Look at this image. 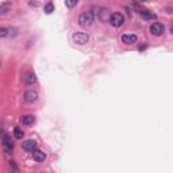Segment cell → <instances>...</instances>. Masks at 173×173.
<instances>
[{"instance_id": "1", "label": "cell", "mask_w": 173, "mask_h": 173, "mask_svg": "<svg viewBox=\"0 0 173 173\" xmlns=\"http://www.w3.org/2000/svg\"><path fill=\"white\" fill-rule=\"evenodd\" d=\"M93 14H95V16L99 19V21H101V22H105V21H108V18H111L110 11L107 8H104V7H97V8H93Z\"/></svg>"}, {"instance_id": "2", "label": "cell", "mask_w": 173, "mask_h": 173, "mask_svg": "<svg viewBox=\"0 0 173 173\" xmlns=\"http://www.w3.org/2000/svg\"><path fill=\"white\" fill-rule=\"evenodd\" d=\"M92 22H93V16H92V14H81L80 16H78V25H80L81 27H89L92 25Z\"/></svg>"}, {"instance_id": "3", "label": "cell", "mask_w": 173, "mask_h": 173, "mask_svg": "<svg viewBox=\"0 0 173 173\" xmlns=\"http://www.w3.org/2000/svg\"><path fill=\"white\" fill-rule=\"evenodd\" d=\"M124 22V16L122 15L120 12H114L111 14V18H110V23L114 26V27H120Z\"/></svg>"}, {"instance_id": "4", "label": "cell", "mask_w": 173, "mask_h": 173, "mask_svg": "<svg viewBox=\"0 0 173 173\" xmlns=\"http://www.w3.org/2000/svg\"><path fill=\"white\" fill-rule=\"evenodd\" d=\"M88 34L85 33H74L73 34V41L74 43H77V45H85L86 42H88Z\"/></svg>"}, {"instance_id": "5", "label": "cell", "mask_w": 173, "mask_h": 173, "mask_svg": "<svg viewBox=\"0 0 173 173\" xmlns=\"http://www.w3.org/2000/svg\"><path fill=\"white\" fill-rule=\"evenodd\" d=\"M164 30H165V27L161 25V23H158V22L153 23V25L150 26V33L153 35H156V37H160V35H162Z\"/></svg>"}, {"instance_id": "6", "label": "cell", "mask_w": 173, "mask_h": 173, "mask_svg": "<svg viewBox=\"0 0 173 173\" xmlns=\"http://www.w3.org/2000/svg\"><path fill=\"white\" fill-rule=\"evenodd\" d=\"M14 149V143L12 141H11V138L8 135H3V150H4L6 153H11Z\"/></svg>"}, {"instance_id": "7", "label": "cell", "mask_w": 173, "mask_h": 173, "mask_svg": "<svg viewBox=\"0 0 173 173\" xmlns=\"http://www.w3.org/2000/svg\"><path fill=\"white\" fill-rule=\"evenodd\" d=\"M23 97H25L26 103H34V101H37V99H38V93L35 91H33V89H29V91L25 92Z\"/></svg>"}, {"instance_id": "8", "label": "cell", "mask_w": 173, "mask_h": 173, "mask_svg": "<svg viewBox=\"0 0 173 173\" xmlns=\"http://www.w3.org/2000/svg\"><path fill=\"white\" fill-rule=\"evenodd\" d=\"M22 147H23V150H26V152H31V153H33V152L35 150V149H37V142H35L34 139H26V141H23Z\"/></svg>"}, {"instance_id": "9", "label": "cell", "mask_w": 173, "mask_h": 173, "mask_svg": "<svg viewBox=\"0 0 173 173\" xmlns=\"http://www.w3.org/2000/svg\"><path fill=\"white\" fill-rule=\"evenodd\" d=\"M122 42L126 43V45L135 43L137 42V35L135 34H123L122 35Z\"/></svg>"}, {"instance_id": "10", "label": "cell", "mask_w": 173, "mask_h": 173, "mask_svg": "<svg viewBox=\"0 0 173 173\" xmlns=\"http://www.w3.org/2000/svg\"><path fill=\"white\" fill-rule=\"evenodd\" d=\"M33 158L37 161V162H43V161L46 160V154L42 150H38V149H35V150L33 152Z\"/></svg>"}, {"instance_id": "11", "label": "cell", "mask_w": 173, "mask_h": 173, "mask_svg": "<svg viewBox=\"0 0 173 173\" xmlns=\"http://www.w3.org/2000/svg\"><path fill=\"white\" fill-rule=\"evenodd\" d=\"M21 123L25 124V126H30L34 123V116L33 115H25L21 118Z\"/></svg>"}, {"instance_id": "12", "label": "cell", "mask_w": 173, "mask_h": 173, "mask_svg": "<svg viewBox=\"0 0 173 173\" xmlns=\"http://www.w3.org/2000/svg\"><path fill=\"white\" fill-rule=\"evenodd\" d=\"M37 81V78H35V74H33V73H29L26 76V84L27 85H31V84H34V82Z\"/></svg>"}, {"instance_id": "13", "label": "cell", "mask_w": 173, "mask_h": 173, "mask_svg": "<svg viewBox=\"0 0 173 173\" xmlns=\"http://www.w3.org/2000/svg\"><path fill=\"white\" fill-rule=\"evenodd\" d=\"M77 3H78V0H65V6L68 7V8H73Z\"/></svg>"}, {"instance_id": "14", "label": "cell", "mask_w": 173, "mask_h": 173, "mask_svg": "<svg viewBox=\"0 0 173 173\" xmlns=\"http://www.w3.org/2000/svg\"><path fill=\"white\" fill-rule=\"evenodd\" d=\"M14 135H15V138H18V139H22L23 138V131L19 127H16L14 130Z\"/></svg>"}, {"instance_id": "15", "label": "cell", "mask_w": 173, "mask_h": 173, "mask_svg": "<svg viewBox=\"0 0 173 173\" xmlns=\"http://www.w3.org/2000/svg\"><path fill=\"white\" fill-rule=\"evenodd\" d=\"M53 11H54L53 3H48V4H45V12H46V14H52Z\"/></svg>"}, {"instance_id": "16", "label": "cell", "mask_w": 173, "mask_h": 173, "mask_svg": "<svg viewBox=\"0 0 173 173\" xmlns=\"http://www.w3.org/2000/svg\"><path fill=\"white\" fill-rule=\"evenodd\" d=\"M12 31H14V30L3 27V29H0V37H7V35H8V33H12Z\"/></svg>"}, {"instance_id": "17", "label": "cell", "mask_w": 173, "mask_h": 173, "mask_svg": "<svg viewBox=\"0 0 173 173\" xmlns=\"http://www.w3.org/2000/svg\"><path fill=\"white\" fill-rule=\"evenodd\" d=\"M8 8H10V4H7V3H3L2 7H0V12H2V14H6L7 11H8Z\"/></svg>"}, {"instance_id": "18", "label": "cell", "mask_w": 173, "mask_h": 173, "mask_svg": "<svg viewBox=\"0 0 173 173\" xmlns=\"http://www.w3.org/2000/svg\"><path fill=\"white\" fill-rule=\"evenodd\" d=\"M10 169H11V172L18 173V166H16V164H15L14 161H10Z\"/></svg>"}, {"instance_id": "19", "label": "cell", "mask_w": 173, "mask_h": 173, "mask_svg": "<svg viewBox=\"0 0 173 173\" xmlns=\"http://www.w3.org/2000/svg\"><path fill=\"white\" fill-rule=\"evenodd\" d=\"M171 33L173 34V23H172V25H171Z\"/></svg>"}]
</instances>
